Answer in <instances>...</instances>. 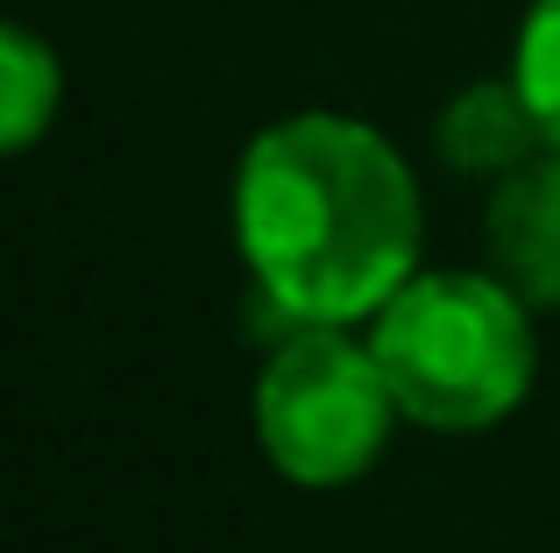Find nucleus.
I'll return each instance as SVG.
<instances>
[{"label": "nucleus", "mask_w": 560, "mask_h": 553, "mask_svg": "<svg viewBox=\"0 0 560 553\" xmlns=\"http://www.w3.org/2000/svg\"><path fill=\"white\" fill-rule=\"evenodd\" d=\"M433 142H440V156H447V170H462V178H511V170L533 164L539 150H553L547 121H539V107L525 99L518 79L462 85V93L440 107Z\"/></svg>", "instance_id": "nucleus-5"}, {"label": "nucleus", "mask_w": 560, "mask_h": 553, "mask_svg": "<svg viewBox=\"0 0 560 553\" xmlns=\"http://www.w3.org/2000/svg\"><path fill=\"white\" fill-rule=\"evenodd\" d=\"M482 249L533 313L560 305V150H539L533 164L497 178L490 213H482Z\"/></svg>", "instance_id": "nucleus-4"}, {"label": "nucleus", "mask_w": 560, "mask_h": 553, "mask_svg": "<svg viewBox=\"0 0 560 553\" xmlns=\"http://www.w3.org/2000/svg\"><path fill=\"white\" fill-rule=\"evenodd\" d=\"M518 85H525V99L539 107V121H547V136L560 150V0H533V14H525Z\"/></svg>", "instance_id": "nucleus-7"}, {"label": "nucleus", "mask_w": 560, "mask_h": 553, "mask_svg": "<svg viewBox=\"0 0 560 553\" xmlns=\"http://www.w3.org/2000/svg\"><path fill=\"white\" fill-rule=\"evenodd\" d=\"M65 107V64L43 36L0 22V156H22L28 142L50 136Z\"/></svg>", "instance_id": "nucleus-6"}, {"label": "nucleus", "mask_w": 560, "mask_h": 553, "mask_svg": "<svg viewBox=\"0 0 560 553\" xmlns=\"http://www.w3.org/2000/svg\"><path fill=\"white\" fill-rule=\"evenodd\" d=\"M234 235L270 341L355 327L419 270V185L370 121L291 114L248 142Z\"/></svg>", "instance_id": "nucleus-1"}, {"label": "nucleus", "mask_w": 560, "mask_h": 553, "mask_svg": "<svg viewBox=\"0 0 560 553\" xmlns=\"http://www.w3.org/2000/svg\"><path fill=\"white\" fill-rule=\"evenodd\" d=\"M370 355L397 419L425 433H490L533 390V305L497 270H411L370 313Z\"/></svg>", "instance_id": "nucleus-2"}, {"label": "nucleus", "mask_w": 560, "mask_h": 553, "mask_svg": "<svg viewBox=\"0 0 560 553\" xmlns=\"http://www.w3.org/2000/svg\"><path fill=\"white\" fill-rule=\"evenodd\" d=\"M390 419V384L370 341H355L348 327H291L256 376V440L270 469L305 490H341L370 475Z\"/></svg>", "instance_id": "nucleus-3"}]
</instances>
